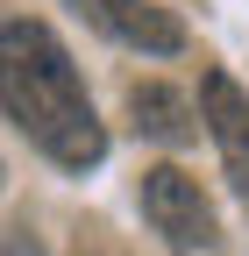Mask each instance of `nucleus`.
<instances>
[{"label": "nucleus", "mask_w": 249, "mask_h": 256, "mask_svg": "<svg viewBox=\"0 0 249 256\" xmlns=\"http://www.w3.org/2000/svg\"><path fill=\"white\" fill-rule=\"evenodd\" d=\"M0 107L64 171H86V164L107 156V128H100V114L86 100V78H78L72 50L28 14L0 22Z\"/></svg>", "instance_id": "1"}, {"label": "nucleus", "mask_w": 249, "mask_h": 256, "mask_svg": "<svg viewBox=\"0 0 249 256\" xmlns=\"http://www.w3.org/2000/svg\"><path fill=\"white\" fill-rule=\"evenodd\" d=\"M142 220H150V228H157V235H164L178 256L214 249V235H221V220H214V206H206L200 178H185L178 164L142 171Z\"/></svg>", "instance_id": "2"}, {"label": "nucleus", "mask_w": 249, "mask_h": 256, "mask_svg": "<svg viewBox=\"0 0 249 256\" xmlns=\"http://www.w3.org/2000/svg\"><path fill=\"white\" fill-rule=\"evenodd\" d=\"M72 8L100 28V36L128 43V50H150V57H178L185 50V22L157 0H72Z\"/></svg>", "instance_id": "3"}, {"label": "nucleus", "mask_w": 249, "mask_h": 256, "mask_svg": "<svg viewBox=\"0 0 249 256\" xmlns=\"http://www.w3.org/2000/svg\"><path fill=\"white\" fill-rule=\"evenodd\" d=\"M200 121H206V136L221 142V164H228L235 192L249 200V92L228 72H206L200 78Z\"/></svg>", "instance_id": "4"}, {"label": "nucleus", "mask_w": 249, "mask_h": 256, "mask_svg": "<svg viewBox=\"0 0 249 256\" xmlns=\"http://www.w3.org/2000/svg\"><path fill=\"white\" fill-rule=\"evenodd\" d=\"M128 114L142 136H157V142H192V107H185V92L164 86V78H142L128 92Z\"/></svg>", "instance_id": "5"}, {"label": "nucleus", "mask_w": 249, "mask_h": 256, "mask_svg": "<svg viewBox=\"0 0 249 256\" xmlns=\"http://www.w3.org/2000/svg\"><path fill=\"white\" fill-rule=\"evenodd\" d=\"M8 256H43V249H36V242H28V228H22V235L8 242Z\"/></svg>", "instance_id": "6"}]
</instances>
